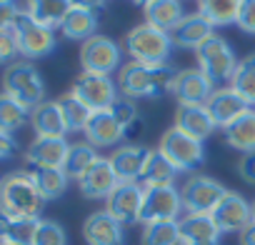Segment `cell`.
<instances>
[{
	"mask_svg": "<svg viewBox=\"0 0 255 245\" xmlns=\"http://www.w3.org/2000/svg\"><path fill=\"white\" fill-rule=\"evenodd\" d=\"M178 70L173 65H148V63H123L118 70V90L128 100H153L173 90Z\"/></svg>",
	"mask_w": 255,
	"mask_h": 245,
	"instance_id": "1",
	"label": "cell"
},
{
	"mask_svg": "<svg viewBox=\"0 0 255 245\" xmlns=\"http://www.w3.org/2000/svg\"><path fill=\"white\" fill-rule=\"evenodd\" d=\"M43 205L45 200L28 170L8 173L0 180V213L10 218H40Z\"/></svg>",
	"mask_w": 255,
	"mask_h": 245,
	"instance_id": "2",
	"label": "cell"
},
{
	"mask_svg": "<svg viewBox=\"0 0 255 245\" xmlns=\"http://www.w3.org/2000/svg\"><path fill=\"white\" fill-rule=\"evenodd\" d=\"M173 38L170 33L150 25V23H138L125 33L123 50L130 55L135 63H148V65H165L173 53Z\"/></svg>",
	"mask_w": 255,
	"mask_h": 245,
	"instance_id": "3",
	"label": "cell"
},
{
	"mask_svg": "<svg viewBox=\"0 0 255 245\" xmlns=\"http://www.w3.org/2000/svg\"><path fill=\"white\" fill-rule=\"evenodd\" d=\"M0 85H3L5 95L18 100L28 110H33L35 105H40L45 100V80H43L40 70L33 65V60H25V58L5 65Z\"/></svg>",
	"mask_w": 255,
	"mask_h": 245,
	"instance_id": "4",
	"label": "cell"
},
{
	"mask_svg": "<svg viewBox=\"0 0 255 245\" xmlns=\"http://www.w3.org/2000/svg\"><path fill=\"white\" fill-rule=\"evenodd\" d=\"M195 60H198V68L205 73V78L215 88H220V83H230V78L240 63L233 45L223 35H213L205 45H200L195 50Z\"/></svg>",
	"mask_w": 255,
	"mask_h": 245,
	"instance_id": "5",
	"label": "cell"
},
{
	"mask_svg": "<svg viewBox=\"0 0 255 245\" xmlns=\"http://www.w3.org/2000/svg\"><path fill=\"white\" fill-rule=\"evenodd\" d=\"M228 188L210 175H190L180 185V200L185 215H213Z\"/></svg>",
	"mask_w": 255,
	"mask_h": 245,
	"instance_id": "6",
	"label": "cell"
},
{
	"mask_svg": "<svg viewBox=\"0 0 255 245\" xmlns=\"http://www.w3.org/2000/svg\"><path fill=\"white\" fill-rule=\"evenodd\" d=\"M78 60L83 73L113 75L123 68V48L108 35H93L80 45Z\"/></svg>",
	"mask_w": 255,
	"mask_h": 245,
	"instance_id": "7",
	"label": "cell"
},
{
	"mask_svg": "<svg viewBox=\"0 0 255 245\" xmlns=\"http://www.w3.org/2000/svg\"><path fill=\"white\" fill-rule=\"evenodd\" d=\"M15 38H18V45H20V55L25 60H38V58H45L55 50L58 45V35L53 28H45L40 25L28 10H20V15L15 18Z\"/></svg>",
	"mask_w": 255,
	"mask_h": 245,
	"instance_id": "8",
	"label": "cell"
},
{
	"mask_svg": "<svg viewBox=\"0 0 255 245\" xmlns=\"http://www.w3.org/2000/svg\"><path fill=\"white\" fill-rule=\"evenodd\" d=\"M158 150L178 168V173H193L198 165L205 163V148L200 140L185 135L180 128H168L160 135Z\"/></svg>",
	"mask_w": 255,
	"mask_h": 245,
	"instance_id": "9",
	"label": "cell"
},
{
	"mask_svg": "<svg viewBox=\"0 0 255 245\" xmlns=\"http://www.w3.org/2000/svg\"><path fill=\"white\" fill-rule=\"evenodd\" d=\"M80 103H85L93 113L98 110H110L115 105V100L120 98L118 93V83L110 75H93V73H83L78 75V80L73 83L70 90Z\"/></svg>",
	"mask_w": 255,
	"mask_h": 245,
	"instance_id": "10",
	"label": "cell"
},
{
	"mask_svg": "<svg viewBox=\"0 0 255 245\" xmlns=\"http://www.w3.org/2000/svg\"><path fill=\"white\" fill-rule=\"evenodd\" d=\"M183 215V200L180 190L175 185L170 188H145L143 195V208H140V223H168V220H180Z\"/></svg>",
	"mask_w": 255,
	"mask_h": 245,
	"instance_id": "11",
	"label": "cell"
},
{
	"mask_svg": "<svg viewBox=\"0 0 255 245\" xmlns=\"http://www.w3.org/2000/svg\"><path fill=\"white\" fill-rule=\"evenodd\" d=\"M143 195H145V188L140 183H118V188L105 200V210L123 225L140 223Z\"/></svg>",
	"mask_w": 255,
	"mask_h": 245,
	"instance_id": "12",
	"label": "cell"
},
{
	"mask_svg": "<svg viewBox=\"0 0 255 245\" xmlns=\"http://www.w3.org/2000/svg\"><path fill=\"white\" fill-rule=\"evenodd\" d=\"M215 85L205 78V73L195 65V68H183L175 75L173 83V95L178 100V105H205L208 98L213 95Z\"/></svg>",
	"mask_w": 255,
	"mask_h": 245,
	"instance_id": "13",
	"label": "cell"
},
{
	"mask_svg": "<svg viewBox=\"0 0 255 245\" xmlns=\"http://www.w3.org/2000/svg\"><path fill=\"white\" fill-rule=\"evenodd\" d=\"M213 220L220 228V233H240L253 223V203H248L240 193L228 190L213 210Z\"/></svg>",
	"mask_w": 255,
	"mask_h": 245,
	"instance_id": "14",
	"label": "cell"
},
{
	"mask_svg": "<svg viewBox=\"0 0 255 245\" xmlns=\"http://www.w3.org/2000/svg\"><path fill=\"white\" fill-rule=\"evenodd\" d=\"M205 108H208V113H210V118L215 122V128H220V130H225L230 122H235L245 110H250V105L245 103V98L240 93H235L230 85L215 88L213 95L208 98Z\"/></svg>",
	"mask_w": 255,
	"mask_h": 245,
	"instance_id": "15",
	"label": "cell"
},
{
	"mask_svg": "<svg viewBox=\"0 0 255 245\" xmlns=\"http://www.w3.org/2000/svg\"><path fill=\"white\" fill-rule=\"evenodd\" d=\"M148 158H150V148L138 145V143H128V145H118L113 150L110 165L120 183H140Z\"/></svg>",
	"mask_w": 255,
	"mask_h": 245,
	"instance_id": "16",
	"label": "cell"
},
{
	"mask_svg": "<svg viewBox=\"0 0 255 245\" xmlns=\"http://www.w3.org/2000/svg\"><path fill=\"white\" fill-rule=\"evenodd\" d=\"M118 175L110 165V158H98V163L78 180V190L88 200H108L110 193L118 188Z\"/></svg>",
	"mask_w": 255,
	"mask_h": 245,
	"instance_id": "17",
	"label": "cell"
},
{
	"mask_svg": "<svg viewBox=\"0 0 255 245\" xmlns=\"http://www.w3.org/2000/svg\"><path fill=\"white\" fill-rule=\"evenodd\" d=\"M83 238L88 245H123V223H118L105 208L95 210L83 220Z\"/></svg>",
	"mask_w": 255,
	"mask_h": 245,
	"instance_id": "18",
	"label": "cell"
},
{
	"mask_svg": "<svg viewBox=\"0 0 255 245\" xmlns=\"http://www.w3.org/2000/svg\"><path fill=\"white\" fill-rule=\"evenodd\" d=\"M83 135L93 148L100 150V148H118V143L125 138V130L120 128V122L110 110H98L90 115Z\"/></svg>",
	"mask_w": 255,
	"mask_h": 245,
	"instance_id": "19",
	"label": "cell"
},
{
	"mask_svg": "<svg viewBox=\"0 0 255 245\" xmlns=\"http://www.w3.org/2000/svg\"><path fill=\"white\" fill-rule=\"evenodd\" d=\"M30 128L35 138H65L68 125L63 118L60 100H43L30 110Z\"/></svg>",
	"mask_w": 255,
	"mask_h": 245,
	"instance_id": "20",
	"label": "cell"
},
{
	"mask_svg": "<svg viewBox=\"0 0 255 245\" xmlns=\"http://www.w3.org/2000/svg\"><path fill=\"white\" fill-rule=\"evenodd\" d=\"M70 143L65 138H35L25 150L28 168H63Z\"/></svg>",
	"mask_w": 255,
	"mask_h": 245,
	"instance_id": "21",
	"label": "cell"
},
{
	"mask_svg": "<svg viewBox=\"0 0 255 245\" xmlns=\"http://www.w3.org/2000/svg\"><path fill=\"white\" fill-rule=\"evenodd\" d=\"M213 35H215V28H213L198 10L190 13V15H185V18L180 20V25L170 33L175 48H180V50H193V53H195L200 45H205Z\"/></svg>",
	"mask_w": 255,
	"mask_h": 245,
	"instance_id": "22",
	"label": "cell"
},
{
	"mask_svg": "<svg viewBox=\"0 0 255 245\" xmlns=\"http://www.w3.org/2000/svg\"><path fill=\"white\" fill-rule=\"evenodd\" d=\"M175 128H180L185 135L195 140H208L218 128L205 105H178L175 108Z\"/></svg>",
	"mask_w": 255,
	"mask_h": 245,
	"instance_id": "23",
	"label": "cell"
},
{
	"mask_svg": "<svg viewBox=\"0 0 255 245\" xmlns=\"http://www.w3.org/2000/svg\"><path fill=\"white\" fill-rule=\"evenodd\" d=\"M180 243L183 245H220V228L213 215H183L180 220Z\"/></svg>",
	"mask_w": 255,
	"mask_h": 245,
	"instance_id": "24",
	"label": "cell"
},
{
	"mask_svg": "<svg viewBox=\"0 0 255 245\" xmlns=\"http://www.w3.org/2000/svg\"><path fill=\"white\" fill-rule=\"evenodd\" d=\"M223 138L233 150H238L243 155L255 153V108L245 110L235 122H230L223 130Z\"/></svg>",
	"mask_w": 255,
	"mask_h": 245,
	"instance_id": "25",
	"label": "cell"
},
{
	"mask_svg": "<svg viewBox=\"0 0 255 245\" xmlns=\"http://www.w3.org/2000/svg\"><path fill=\"white\" fill-rule=\"evenodd\" d=\"M143 15H145V23L165 30V33H173L180 20L185 18V10H183V0H153L143 8Z\"/></svg>",
	"mask_w": 255,
	"mask_h": 245,
	"instance_id": "26",
	"label": "cell"
},
{
	"mask_svg": "<svg viewBox=\"0 0 255 245\" xmlns=\"http://www.w3.org/2000/svg\"><path fill=\"white\" fill-rule=\"evenodd\" d=\"M98 28H100V20H98V13L93 10H83V8H70V13L65 15V20L60 23V35H65L68 40H80L85 43L88 38L98 35Z\"/></svg>",
	"mask_w": 255,
	"mask_h": 245,
	"instance_id": "27",
	"label": "cell"
},
{
	"mask_svg": "<svg viewBox=\"0 0 255 245\" xmlns=\"http://www.w3.org/2000/svg\"><path fill=\"white\" fill-rule=\"evenodd\" d=\"M175 180H178V168L158 148L150 150V158L140 175V185L143 188H170V185H175Z\"/></svg>",
	"mask_w": 255,
	"mask_h": 245,
	"instance_id": "28",
	"label": "cell"
},
{
	"mask_svg": "<svg viewBox=\"0 0 255 245\" xmlns=\"http://www.w3.org/2000/svg\"><path fill=\"white\" fill-rule=\"evenodd\" d=\"M40 218H10L0 213V243L10 245H33Z\"/></svg>",
	"mask_w": 255,
	"mask_h": 245,
	"instance_id": "29",
	"label": "cell"
},
{
	"mask_svg": "<svg viewBox=\"0 0 255 245\" xmlns=\"http://www.w3.org/2000/svg\"><path fill=\"white\" fill-rule=\"evenodd\" d=\"M70 0H25V10L45 28L58 30L65 15L70 13Z\"/></svg>",
	"mask_w": 255,
	"mask_h": 245,
	"instance_id": "30",
	"label": "cell"
},
{
	"mask_svg": "<svg viewBox=\"0 0 255 245\" xmlns=\"http://www.w3.org/2000/svg\"><path fill=\"white\" fill-rule=\"evenodd\" d=\"M28 173H30V178H33V183L45 203L60 198L68 190L70 178L65 175L63 168H28Z\"/></svg>",
	"mask_w": 255,
	"mask_h": 245,
	"instance_id": "31",
	"label": "cell"
},
{
	"mask_svg": "<svg viewBox=\"0 0 255 245\" xmlns=\"http://www.w3.org/2000/svg\"><path fill=\"white\" fill-rule=\"evenodd\" d=\"M98 148H93L88 140H80V143H70V150H68V158L63 163V170L70 180H80L95 163H98Z\"/></svg>",
	"mask_w": 255,
	"mask_h": 245,
	"instance_id": "32",
	"label": "cell"
},
{
	"mask_svg": "<svg viewBox=\"0 0 255 245\" xmlns=\"http://www.w3.org/2000/svg\"><path fill=\"white\" fill-rule=\"evenodd\" d=\"M240 3L243 0H198V13L213 28H225V25H235Z\"/></svg>",
	"mask_w": 255,
	"mask_h": 245,
	"instance_id": "33",
	"label": "cell"
},
{
	"mask_svg": "<svg viewBox=\"0 0 255 245\" xmlns=\"http://www.w3.org/2000/svg\"><path fill=\"white\" fill-rule=\"evenodd\" d=\"M28 122H30V110L20 105L18 100H13L10 95L0 93V130L13 135L20 128H25Z\"/></svg>",
	"mask_w": 255,
	"mask_h": 245,
	"instance_id": "34",
	"label": "cell"
},
{
	"mask_svg": "<svg viewBox=\"0 0 255 245\" xmlns=\"http://www.w3.org/2000/svg\"><path fill=\"white\" fill-rule=\"evenodd\" d=\"M228 85L235 93H240L250 108H255V53L245 55L238 63V68H235V73H233Z\"/></svg>",
	"mask_w": 255,
	"mask_h": 245,
	"instance_id": "35",
	"label": "cell"
},
{
	"mask_svg": "<svg viewBox=\"0 0 255 245\" xmlns=\"http://www.w3.org/2000/svg\"><path fill=\"white\" fill-rule=\"evenodd\" d=\"M140 245H180V223L168 220V223L143 225Z\"/></svg>",
	"mask_w": 255,
	"mask_h": 245,
	"instance_id": "36",
	"label": "cell"
},
{
	"mask_svg": "<svg viewBox=\"0 0 255 245\" xmlns=\"http://www.w3.org/2000/svg\"><path fill=\"white\" fill-rule=\"evenodd\" d=\"M60 108H63V118H65L68 133H83L85 125H88V120H90V115H93V110L85 103H80L73 93L60 98Z\"/></svg>",
	"mask_w": 255,
	"mask_h": 245,
	"instance_id": "37",
	"label": "cell"
},
{
	"mask_svg": "<svg viewBox=\"0 0 255 245\" xmlns=\"http://www.w3.org/2000/svg\"><path fill=\"white\" fill-rule=\"evenodd\" d=\"M110 113L115 115V120L120 122V128L125 130V135H130L135 130V125H140V113L135 108L133 100H128V98H118L115 105L110 108Z\"/></svg>",
	"mask_w": 255,
	"mask_h": 245,
	"instance_id": "38",
	"label": "cell"
},
{
	"mask_svg": "<svg viewBox=\"0 0 255 245\" xmlns=\"http://www.w3.org/2000/svg\"><path fill=\"white\" fill-rule=\"evenodd\" d=\"M33 245H68L65 228L60 223H55V220L40 218V225H38V233H35Z\"/></svg>",
	"mask_w": 255,
	"mask_h": 245,
	"instance_id": "39",
	"label": "cell"
},
{
	"mask_svg": "<svg viewBox=\"0 0 255 245\" xmlns=\"http://www.w3.org/2000/svg\"><path fill=\"white\" fill-rule=\"evenodd\" d=\"M18 55H20V45H18L15 30H13V28L0 30V65H10V63H15Z\"/></svg>",
	"mask_w": 255,
	"mask_h": 245,
	"instance_id": "40",
	"label": "cell"
},
{
	"mask_svg": "<svg viewBox=\"0 0 255 245\" xmlns=\"http://www.w3.org/2000/svg\"><path fill=\"white\" fill-rule=\"evenodd\" d=\"M235 25H238L243 33L255 35V0H243V3H240Z\"/></svg>",
	"mask_w": 255,
	"mask_h": 245,
	"instance_id": "41",
	"label": "cell"
},
{
	"mask_svg": "<svg viewBox=\"0 0 255 245\" xmlns=\"http://www.w3.org/2000/svg\"><path fill=\"white\" fill-rule=\"evenodd\" d=\"M18 15H20V8H18L15 0H5V3H0V30L13 28Z\"/></svg>",
	"mask_w": 255,
	"mask_h": 245,
	"instance_id": "42",
	"label": "cell"
},
{
	"mask_svg": "<svg viewBox=\"0 0 255 245\" xmlns=\"http://www.w3.org/2000/svg\"><path fill=\"white\" fill-rule=\"evenodd\" d=\"M238 175L248 185H255V153H248L238 160Z\"/></svg>",
	"mask_w": 255,
	"mask_h": 245,
	"instance_id": "43",
	"label": "cell"
},
{
	"mask_svg": "<svg viewBox=\"0 0 255 245\" xmlns=\"http://www.w3.org/2000/svg\"><path fill=\"white\" fill-rule=\"evenodd\" d=\"M15 153H18V140H15L10 133L0 130V160H8V158H13Z\"/></svg>",
	"mask_w": 255,
	"mask_h": 245,
	"instance_id": "44",
	"label": "cell"
},
{
	"mask_svg": "<svg viewBox=\"0 0 255 245\" xmlns=\"http://www.w3.org/2000/svg\"><path fill=\"white\" fill-rule=\"evenodd\" d=\"M105 3H108V0H70L73 8H83V10H93V13L103 10Z\"/></svg>",
	"mask_w": 255,
	"mask_h": 245,
	"instance_id": "45",
	"label": "cell"
},
{
	"mask_svg": "<svg viewBox=\"0 0 255 245\" xmlns=\"http://www.w3.org/2000/svg\"><path fill=\"white\" fill-rule=\"evenodd\" d=\"M238 238H240V245H255V223H250L248 228H243L238 233Z\"/></svg>",
	"mask_w": 255,
	"mask_h": 245,
	"instance_id": "46",
	"label": "cell"
},
{
	"mask_svg": "<svg viewBox=\"0 0 255 245\" xmlns=\"http://www.w3.org/2000/svg\"><path fill=\"white\" fill-rule=\"evenodd\" d=\"M133 3H135V5H143V8H145L148 3H153V0H133Z\"/></svg>",
	"mask_w": 255,
	"mask_h": 245,
	"instance_id": "47",
	"label": "cell"
},
{
	"mask_svg": "<svg viewBox=\"0 0 255 245\" xmlns=\"http://www.w3.org/2000/svg\"><path fill=\"white\" fill-rule=\"evenodd\" d=\"M253 223H255V203H253Z\"/></svg>",
	"mask_w": 255,
	"mask_h": 245,
	"instance_id": "48",
	"label": "cell"
},
{
	"mask_svg": "<svg viewBox=\"0 0 255 245\" xmlns=\"http://www.w3.org/2000/svg\"><path fill=\"white\" fill-rule=\"evenodd\" d=\"M0 245H10V243H0Z\"/></svg>",
	"mask_w": 255,
	"mask_h": 245,
	"instance_id": "49",
	"label": "cell"
},
{
	"mask_svg": "<svg viewBox=\"0 0 255 245\" xmlns=\"http://www.w3.org/2000/svg\"><path fill=\"white\" fill-rule=\"evenodd\" d=\"M0 3H5V0H0Z\"/></svg>",
	"mask_w": 255,
	"mask_h": 245,
	"instance_id": "50",
	"label": "cell"
},
{
	"mask_svg": "<svg viewBox=\"0 0 255 245\" xmlns=\"http://www.w3.org/2000/svg\"><path fill=\"white\" fill-rule=\"evenodd\" d=\"M180 245H183V243H180Z\"/></svg>",
	"mask_w": 255,
	"mask_h": 245,
	"instance_id": "51",
	"label": "cell"
}]
</instances>
